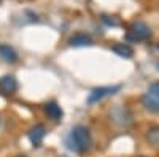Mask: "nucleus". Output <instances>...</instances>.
<instances>
[{
  "label": "nucleus",
  "instance_id": "7ed1b4c3",
  "mask_svg": "<svg viewBox=\"0 0 159 157\" xmlns=\"http://www.w3.org/2000/svg\"><path fill=\"white\" fill-rule=\"evenodd\" d=\"M150 37H151V29L143 21L132 22V25L129 27V30L126 33V38L129 41H145Z\"/></svg>",
  "mask_w": 159,
  "mask_h": 157
},
{
  "label": "nucleus",
  "instance_id": "0eeeda50",
  "mask_svg": "<svg viewBox=\"0 0 159 157\" xmlns=\"http://www.w3.org/2000/svg\"><path fill=\"white\" fill-rule=\"evenodd\" d=\"M69 45H70V46H73V48H84V46H91V45H92V38H91L88 33L78 32V33H73V35L69 38Z\"/></svg>",
  "mask_w": 159,
  "mask_h": 157
},
{
  "label": "nucleus",
  "instance_id": "2eb2a0df",
  "mask_svg": "<svg viewBox=\"0 0 159 157\" xmlns=\"http://www.w3.org/2000/svg\"><path fill=\"white\" fill-rule=\"evenodd\" d=\"M157 49H159V45H157Z\"/></svg>",
  "mask_w": 159,
  "mask_h": 157
},
{
  "label": "nucleus",
  "instance_id": "f257e3e1",
  "mask_svg": "<svg viewBox=\"0 0 159 157\" xmlns=\"http://www.w3.org/2000/svg\"><path fill=\"white\" fill-rule=\"evenodd\" d=\"M72 143H73V148L78 152H88L92 148V135L89 132V129L84 125H76L73 127L72 133H70Z\"/></svg>",
  "mask_w": 159,
  "mask_h": 157
},
{
  "label": "nucleus",
  "instance_id": "9b49d317",
  "mask_svg": "<svg viewBox=\"0 0 159 157\" xmlns=\"http://www.w3.org/2000/svg\"><path fill=\"white\" fill-rule=\"evenodd\" d=\"M147 141L153 148H159V125H151L147 132Z\"/></svg>",
  "mask_w": 159,
  "mask_h": 157
},
{
  "label": "nucleus",
  "instance_id": "ddd939ff",
  "mask_svg": "<svg viewBox=\"0 0 159 157\" xmlns=\"http://www.w3.org/2000/svg\"><path fill=\"white\" fill-rule=\"evenodd\" d=\"M16 157H27V155H16Z\"/></svg>",
  "mask_w": 159,
  "mask_h": 157
},
{
  "label": "nucleus",
  "instance_id": "f8f14e48",
  "mask_svg": "<svg viewBox=\"0 0 159 157\" xmlns=\"http://www.w3.org/2000/svg\"><path fill=\"white\" fill-rule=\"evenodd\" d=\"M102 21L107 24V25H111V27H118V25H119V21H118L115 16H107V15H103V16H102Z\"/></svg>",
  "mask_w": 159,
  "mask_h": 157
},
{
  "label": "nucleus",
  "instance_id": "4468645a",
  "mask_svg": "<svg viewBox=\"0 0 159 157\" xmlns=\"http://www.w3.org/2000/svg\"><path fill=\"white\" fill-rule=\"evenodd\" d=\"M137 157H143V155H137Z\"/></svg>",
  "mask_w": 159,
  "mask_h": 157
},
{
  "label": "nucleus",
  "instance_id": "39448f33",
  "mask_svg": "<svg viewBox=\"0 0 159 157\" xmlns=\"http://www.w3.org/2000/svg\"><path fill=\"white\" fill-rule=\"evenodd\" d=\"M18 90V81L13 75H5L0 78V94L2 95H13Z\"/></svg>",
  "mask_w": 159,
  "mask_h": 157
},
{
  "label": "nucleus",
  "instance_id": "423d86ee",
  "mask_svg": "<svg viewBox=\"0 0 159 157\" xmlns=\"http://www.w3.org/2000/svg\"><path fill=\"white\" fill-rule=\"evenodd\" d=\"M27 137H29V140H30L32 145H34L35 148H38V146L43 143L45 137H46V129H45V125H43V124H35V125H32V127L29 129V132H27Z\"/></svg>",
  "mask_w": 159,
  "mask_h": 157
},
{
  "label": "nucleus",
  "instance_id": "9d476101",
  "mask_svg": "<svg viewBox=\"0 0 159 157\" xmlns=\"http://www.w3.org/2000/svg\"><path fill=\"white\" fill-rule=\"evenodd\" d=\"M111 51L115 52L116 56L124 57V59H130L132 56H134V49H132L129 45H126V43H116V45H113Z\"/></svg>",
  "mask_w": 159,
  "mask_h": 157
},
{
  "label": "nucleus",
  "instance_id": "f03ea898",
  "mask_svg": "<svg viewBox=\"0 0 159 157\" xmlns=\"http://www.w3.org/2000/svg\"><path fill=\"white\" fill-rule=\"evenodd\" d=\"M142 105L145 110L159 114V81L150 84L147 94L142 95Z\"/></svg>",
  "mask_w": 159,
  "mask_h": 157
},
{
  "label": "nucleus",
  "instance_id": "20e7f679",
  "mask_svg": "<svg viewBox=\"0 0 159 157\" xmlns=\"http://www.w3.org/2000/svg\"><path fill=\"white\" fill-rule=\"evenodd\" d=\"M121 90V86H103V87H97L94 89L88 97V103H97L100 100H103L105 97H110L116 92Z\"/></svg>",
  "mask_w": 159,
  "mask_h": 157
},
{
  "label": "nucleus",
  "instance_id": "1a4fd4ad",
  "mask_svg": "<svg viewBox=\"0 0 159 157\" xmlns=\"http://www.w3.org/2000/svg\"><path fill=\"white\" fill-rule=\"evenodd\" d=\"M43 110H45V114L49 117V119H52V121H61V117L64 114V111L59 107L57 102H48L43 107Z\"/></svg>",
  "mask_w": 159,
  "mask_h": 157
},
{
  "label": "nucleus",
  "instance_id": "6e6552de",
  "mask_svg": "<svg viewBox=\"0 0 159 157\" xmlns=\"http://www.w3.org/2000/svg\"><path fill=\"white\" fill-rule=\"evenodd\" d=\"M0 59H2L3 62H7V63H15V62H18L19 57H18V52L15 51V48L2 43L0 45Z\"/></svg>",
  "mask_w": 159,
  "mask_h": 157
}]
</instances>
